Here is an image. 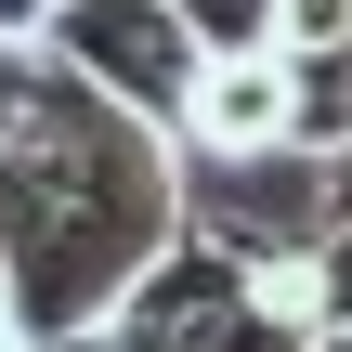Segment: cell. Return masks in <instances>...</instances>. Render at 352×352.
I'll return each mask as SVG.
<instances>
[{
	"label": "cell",
	"instance_id": "7c38bea8",
	"mask_svg": "<svg viewBox=\"0 0 352 352\" xmlns=\"http://www.w3.org/2000/svg\"><path fill=\"white\" fill-rule=\"evenodd\" d=\"M327 183H340V222H352V157H340V170H327Z\"/></svg>",
	"mask_w": 352,
	"mask_h": 352
},
{
	"label": "cell",
	"instance_id": "4fadbf2b",
	"mask_svg": "<svg viewBox=\"0 0 352 352\" xmlns=\"http://www.w3.org/2000/svg\"><path fill=\"white\" fill-rule=\"evenodd\" d=\"M0 352H39V340H26V327H0Z\"/></svg>",
	"mask_w": 352,
	"mask_h": 352
},
{
	"label": "cell",
	"instance_id": "52a82bcc",
	"mask_svg": "<svg viewBox=\"0 0 352 352\" xmlns=\"http://www.w3.org/2000/svg\"><path fill=\"white\" fill-rule=\"evenodd\" d=\"M196 26V52H274L287 39V0H170Z\"/></svg>",
	"mask_w": 352,
	"mask_h": 352
},
{
	"label": "cell",
	"instance_id": "30bf717a",
	"mask_svg": "<svg viewBox=\"0 0 352 352\" xmlns=\"http://www.w3.org/2000/svg\"><path fill=\"white\" fill-rule=\"evenodd\" d=\"M52 39V0H0V52H39Z\"/></svg>",
	"mask_w": 352,
	"mask_h": 352
},
{
	"label": "cell",
	"instance_id": "7a4b0ae2",
	"mask_svg": "<svg viewBox=\"0 0 352 352\" xmlns=\"http://www.w3.org/2000/svg\"><path fill=\"white\" fill-rule=\"evenodd\" d=\"M314 340H327L314 261H300V274H248V261L170 235V248L131 274V300H118L78 352H314Z\"/></svg>",
	"mask_w": 352,
	"mask_h": 352
},
{
	"label": "cell",
	"instance_id": "5b68a950",
	"mask_svg": "<svg viewBox=\"0 0 352 352\" xmlns=\"http://www.w3.org/2000/svg\"><path fill=\"white\" fill-rule=\"evenodd\" d=\"M183 157H287V52H209L183 104Z\"/></svg>",
	"mask_w": 352,
	"mask_h": 352
},
{
	"label": "cell",
	"instance_id": "5bb4252c",
	"mask_svg": "<svg viewBox=\"0 0 352 352\" xmlns=\"http://www.w3.org/2000/svg\"><path fill=\"white\" fill-rule=\"evenodd\" d=\"M314 352H352V327H327V340H314Z\"/></svg>",
	"mask_w": 352,
	"mask_h": 352
},
{
	"label": "cell",
	"instance_id": "277c9868",
	"mask_svg": "<svg viewBox=\"0 0 352 352\" xmlns=\"http://www.w3.org/2000/svg\"><path fill=\"white\" fill-rule=\"evenodd\" d=\"M78 91H104L118 118H144L157 144H183V104H196V78H209V52H196V26L170 13V0H52V39H39Z\"/></svg>",
	"mask_w": 352,
	"mask_h": 352
},
{
	"label": "cell",
	"instance_id": "9c48e42d",
	"mask_svg": "<svg viewBox=\"0 0 352 352\" xmlns=\"http://www.w3.org/2000/svg\"><path fill=\"white\" fill-rule=\"evenodd\" d=\"M314 287H327V327H352V222L327 235V261H314Z\"/></svg>",
	"mask_w": 352,
	"mask_h": 352
},
{
	"label": "cell",
	"instance_id": "6da1fadb",
	"mask_svg": "<svg viewBox=\"0 0 352 352\" xmlns=\"http://www.w3.org/2000/svg\"><path fill=\"white\" fill-rule=\"evenodd\" d=\"M183 235V144L78 91L52 52H0V261L39 352H78Z\"/></svg>",
	"mask_w": 352,
	"mask_h": 352
},
{
	"label": "cell",
	"instance_id": "8fae6325",
	"mask_svg": "<svg viewBox=\"0 0 352 352\" xmlns=\"http://www.w3.org/2000/svg\"><path fill=\"white\" fill-rule=\"evenodd\" d=\"M0 327H26V314H13V261H0Z\"/></svg>",
	"mask_w": 352,
	"mask_h": 352
},
{
	"label": "cell",
	"instance_id": "3957f363",
	"mask_svg": "<svg viewBox=\"0 0 352 352\" xmlns=\"http://www.w3.org/2000/svg\"><path fill=\"white\" fill-rule=\"evenodd\" d=\"M183 235L222 248V261H248V274H300L340 235V183L300 144L287 157H183Z\"/></svg>",
	"mask_w": 352,
	"mask_h": 352
},
{
	"label": "cell",
	"instance_id": "ba28073f",
	"mask_svg": "<svg viewBox=\"0 0 352 352\" xmlns=\"http://www.w3.org/2000/svg\"><path fill=\"white\" fill-rule=\"evenodd\" d=\"M274 52H352V0H287V39Z\"/></svg>",
	"mask_w": 352,
	"mask_h": 352
},
{
	"label": "cell",
	"instance_id": "8992f818",
	"mask_svg": "<svg viewBox=\"0 0 352 352\" xmlns=\"http://www.w3.org/2000/svg\"><path fill=\"white\" fill-rule=\"evenodd\" d=\"M287 144L300 157H352V52H287Z\"/></svg>",
	"mask_w": 352,
	"mask_h": 352
}]
</instances>
